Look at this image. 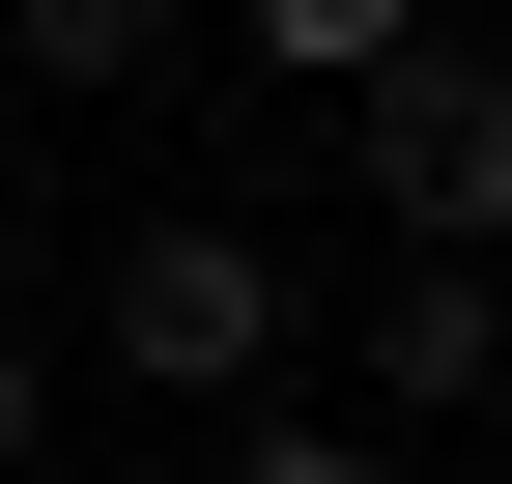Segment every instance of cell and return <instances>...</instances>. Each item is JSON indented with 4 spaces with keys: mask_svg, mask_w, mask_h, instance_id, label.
<instances>
[{
    "mask_svg": "<svg viewBox=\"0 0 512 484\" xmlns=\"http://www.w3.org/2000/svg\"><path fill=\"white\" fill-rule=\"evenodd\" d=\"M342 143H370V200H399V228H456V257H484V228H512V57H342Z\"/></svg>",
    "mask_w": 512,
    "mask_h": 484,
    "instance_id": "cell-1",
    "label": "cell"
},
{
    "mask_svg": "<svg viewBox=\"0 0 512 484\" xmlns=\"http://www.w3.org/2000/svg\"><path fill=\"white\" fill-rule=\"evenodd\" d=\"M256 342H285V257H256V228H143V257H114V371L228 399Z\"/></svg>",
    "mask_w": 512,
    "mask_h": 484,
    "instance_id": "cell-2",
    "label": "cell"
},
{
    "mask_svg": "<svg viewBox=\"0 0 512 484\" xmlns=\"http://www.w3.org/2000/svg\"><path fill=\"white\" fill-rule=\"evenodd\" d=\"M484 371H512V314L456 285V228H427V285H399V314H370V399H484Z\"/></svg>",
    "mask_w": 512,
    "mask_h": 484,
    "instance_id": "cell-3",
    "label": "cell"
},
{
    "mask_svg": "<svg viewBox=\"0 0 512 484\" xmlns=\"http://www.w3.org/2000/svg\"><path fill=\"white\" fill-rule=\"evenodd\" d=\"M0 57H86L114 86V57H171V0H0Z\"/></svg>",
    "mask_w": 512,
    "mask_h": 484,
    "instance_id": "cell-4",
    "label": "cell"
},
{
    "mask_svg": "<svg viewBox=\"0 0 512 484\" xmlns=\"http://www.w3.org/2000/svg\"><path fill=\"white\" fill-rule=\"evenodd\" d=\"M427 0H256V57H313V86H342V57H399Z\"/></svg>",
    "mask_w": 512,
    "mask_h": 484,
    "instance_id": "cell-5",
    "label": "cell"
},
{
    "mask_svg": "<svg viewBox=\"0 0 512 484\" xmlns=\"http://www.w3.org/2000/svg\"><path fill=\"white\" fill-rule=\"evenodd\" d=\"M29 428H57V371H29V342H0V456H29Z\"/></svg>",
    "mask_w": 512,
    "mask_h": 484,
    "instance_id": "cell-6",
    "label": "cell"
},
{
    "mask_svg": "<svg viewBox=\"0 0 512 484\" xmlns=\"http://www.w3.org/2000/svg\"><path fill=\"white\" fill-rule=\"evenodd\" d=\"M0 171H29V143H0Z\"/></svg>",
    "mask_w": 512,
    "mask_h": 484,
    "instance_id": "cell-7",
    "label": "cell"
}]
</instances>
